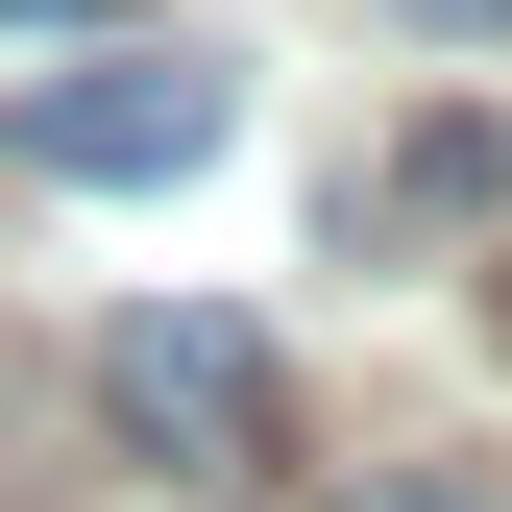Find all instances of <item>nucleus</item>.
<instances>
[{"label": "nucleus", "instance_id": "7ed1b4c3", "mask_svg": "<svg viewBox=\"0 0 512 512\" xmlns=\"http://www.w3.org/2000/svg\"><path fill=\"white\" fill-rule=\"evenodd\" d=\"M415 25H439V49H512V0H415Z\"/></svg>", "mask_w": 512, "mask_h": 512}, {"label": "nucleus", "instance_id": "f257e3e1", "mask_svg": "<svg viewBox=\"0 0 512 512\" xmlns=\"http://www.w3.org/2000/svg\"><path fill=\"white\" fill-rule=\"evenodd\" d=\"M0 147L74 171V196H171V171H220V74L196 49H74L49 98H0Z\"/></svg>", "mask_w": 512, "mask_h": 512}, {"label": "nucleus", "instance_id": "f03ea898", "mask_svg": "<svg viewBox=\"0 0 512 512\" xmlns=\"http://www.w3.org/2000/svg\"><path fill=\"white\" fill-rule=\"evenodd\" d=\"M98 415L147 439V464H196V488H244V464L293 439V391H269L244 317H98Z\"/></svg>", "mask_w": 512, "mask_h": 512}, {"label": "nucleus", "instance_id": "20e7f679", "mask_svg": "<svg viewBox=\"0 0 512 512\" xmlns=\"http://www.w3.org/2000/svg\"><path fill=\"white\" fill-rule=\"evenodd\" d=\"M366 512H464V488H366Z\"/></svg>", "mask_w": 512, "mask_h": 512}]
</instances>
